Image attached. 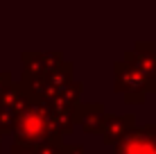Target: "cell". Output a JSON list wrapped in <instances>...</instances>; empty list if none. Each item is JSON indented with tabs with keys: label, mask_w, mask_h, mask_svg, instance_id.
Listing matches in <instances>:
<instances>
[{
	"label": "cell",
	"mask_w": 156,
	"mask_h": 154,
	"mask_svg": "<svg viewBox=\"0 0 156 154\" xmlns=\"http://www.w3.org/2000/svg\"><path fill=\"white\" fill-rule=\"evenodd\" d=\"M18 127L23 131V136H43L48 123H45V116L36 109V111H27L23 116V120L18 123Z\"/></svg>",
	"instance_id": "1"
},
{
	"label": "cell",
	"mask_w": 156,
	"mask_h": 154,
	"mask_svg": "<svg viewBox=\"0 0 156 154\" xmlns=\"http://www.w3.org/2000/svg\"><path fill=\"white\" fill-rule=\"evenodd\" d=\"M120 154H156V143L145 136H131L118 147Z\"/></svg>",
	"instance_id": "2"
}]
</instances>
